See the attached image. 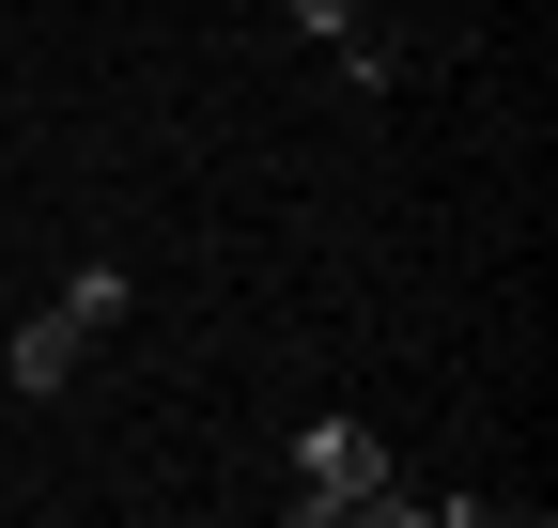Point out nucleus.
Segmentation results:
<instances>
[{
	"mask_svg": "<svg viewBox=\"0 0 558 528\" xmlns=\"http://www.w3.org/2000/svg\"><path fill=\"white\" fill-rule=\"evenodd\" d=\"M109 326H124V264H78V280H62L47 311H16V358H0V373H16L32 405H47V388H78V358L109 343Z\"/></svg>",
	"mask_w": 558,
	"mask_h": 528,
	"instance_id": "2",
	"label": "nucleus"
},
{
	"mask_svg": "<svg viewBox=\"0 0 558 528\" xmlns=\"http://www.w3.org/2000/svg\"><path fill=\"white\" fill-rule=\"evenodd\" d=\"M295 32H311V47H373V32H357V0H295Z\"/></svg>",
	"mask_w": 558,
	"mask_h": 528,
	"instance_id": "3",
	"label": "nucleus"
},
{
	"mask_svg": "<svg viewBox=\"0 0 558 528\" xmlns=\"http://www.w3.org/2000/svg\"><path fill=\"white\" fill-rule=\"evenodd\" d=\"M279 497H295L311 528H403V513H418V497H403V451H388L373 420H311Z\"/></svg>",
	"mask_w": 558,
	"mask_h": 528,
	"instance_id": "1",
	"label": "nucleus"
}]
</instances>
